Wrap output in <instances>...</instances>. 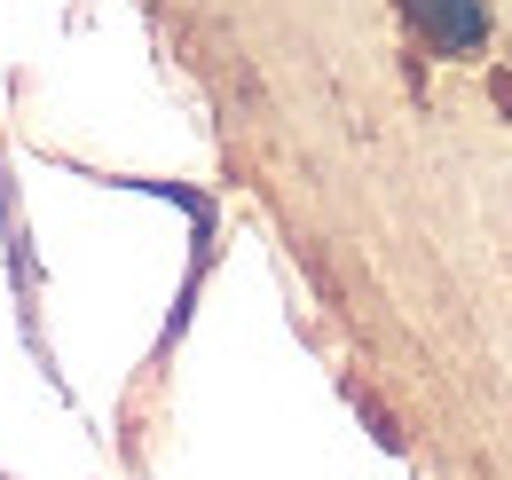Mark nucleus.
Returning <instances> with one entry per match:
<instances>
[{
  "label": "nucleus",
  "mask_w": 512,
  "mask_h": 480,
  "mask_svg": "<svg viewBox=\"0 0 512 480\" xmlns=\"http://www.w3.org/2000/svg\"><path fill=\"white\" fill-rule=\"evenodd\" d=\"M402 16L426 32L434 56H481L489 48V8L481 0H402Z\"/></svg>",
  "instance_id": "nucleus-1"
}]
</instances>
